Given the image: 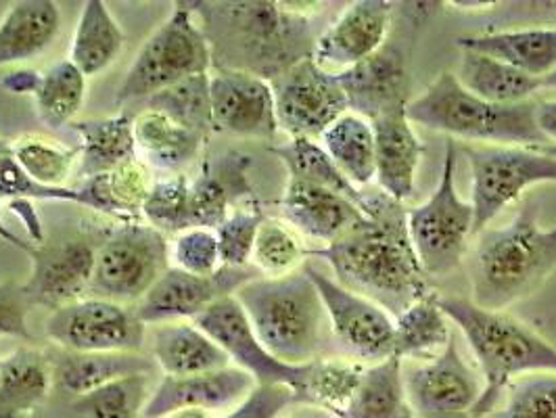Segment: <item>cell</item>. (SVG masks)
<instances>
[{"label": "cell", "mask_w": 556, "mask_h": 418, "mask_svg": "<svg viewBox=\"0 0 556 418\" xmlns=\"http://www.w3.org/2000/svg\"><path fill=\"white\" fill-rule=\"evenodd\" d=\"M262 345L280 363L304 366L320 358L327 312L306 270L260 277L235 293Z\"/></svg>", "instance_id": "5"}, {"label": "cell", "mask_w": 556, "mask_h": 418, "mask_svg": "<svg viewBox=\"0 0 556 418\" xmlns=\"http://www.w3.org/2000/svg\"><path fill=\"white\" fill-rule=\"evenodd\" d=\"M45 329L59 347L76 354L139 352L147 339L135 307L90 295L51 312Z\"/></svg>", "instance_id": "11"}, {"label": "cell", "mask_w": 556, "mask_h": 418, "mask_svg": "<svg viewBox=\"0 0 556 418\" xmlns=\"http://www.w3.org/2000/svg\"><path fill=\"white\" fill-rule=\"evenodd\" d=\"M320 144L354 187L375 178V130L368 119L350 112L341 115L323 135Z\"/></svg>", "instance_id": "35"}, {"label": "cell", "mask_w": 556, "mask_h": 418, "mask_svg": "<svg viewBox=\"0 0 556 418\" xmlns=\"http://www.w3.org/2000/svg\"><path fill=\"white\" fill-rule=\"evenodd\" d=\"M542 151H546L548 155H553V157H556V144H553V142H548V144H544V147H540Z\"/></svg>", "instance_id": "60"}, {"label": "cell", "mask_w": 556, "mask_h": 418, "mask_svg": "<svg viewBox=\"0 0 556 418\" xmlns=\"http://www.w3.org/2000/svg\"><path fill=\"white\" fill-rule=\"evenodd\" d=\"M153 363L137 352H65L56 363L55 379L63 390L83 397L128 377H149Z\"/></svg>", "instance_id": "30"}, {"label": "cell", "mask_w": 556, "mask_h": 418, "mask_svg": "<svg viewBox=\"0 0 556 418\" xmlns=\"http://www.w3.org/2000/svg\"><path fill=\"white\" fill-rule=\"evenodd\" d=\"M450 339L447 316L440 306V295L433 291L393 318V356L402 363L431 360Z\"/></svg>", "instance_id": "32"}, {"label": "cell", "mask_w": 556, "mask_h": 418, "mask_svg": "<svg viewBox=\"0 0 556 418\" xmlns=\"http://www.w3.org/2000/svg\"><path fill=\"white\" fill-rule=\"evenodd\" d=\"M212 132L241 139L273 140L278 122L275 92L268 80L239 69L210 72Z\"/></svg>", "instance_id": "16"}, {"label": "cell", "mask_w": 556, "mask_h": 418, "mask_svg": "<svg viewBox=\"0 0 556 418\" xmlns=\"http://www.w3.org/2000/svg\"><path fill=\"white\" fill-rule=\"evenodd\" d=\"M191 322L223 347L232 366L250 372L257 385H287L298 395L302 393L307 364L293 366L277 360L257 339L245 309L235 295L216 302Z\"/></svg>", "instance_id": "14"}, {"label": "cell", "mask_w": 556, "mask_h": 418, "mask_svg": "<svg viewBox=\"0 0 556 418\" xmlns=\"http://www.w3.org/2000/svg\"><path fill=\"white\" fill-rule=\"evenodd\" d=\"M406 397L415 413L429 417L471 415L483 388L463 360L454 337L429 363L404 372Z\"/></svg>", "instance_id": "17"}, {"label": "cell", "mask_w": 556, "mask_h": 418, "mask_svg": "<svg viewBox=\"0 0 556 418\" xmlns=\"http://www.w3.org/2000/svg\"><path fill=\"white\" fill-rule=\"evenodd\" d=\"M304 270L318 289L334 339L352 358L377 364L393 356L391 314L327 277L314 264L306 262Z\"/></svg>", "instance_id": "13"}, {"label": "cell", "mask_w": 556, "mask_h": 418, "mask_svg": "<svg viewBox=\"0 0 556 418\" xmlns=\"http://www.w3.org/2000/svg\"><path fill=\"white\" fill-rule=\"evenodd\" d=\"M391 13L393 4L386 0L352 2L329 28L320 31L312 59L327 72L358 65L388 42Z\"/></svg>", "instance_id": "20"}, {"label": "cell", "mask_w": 556, "mask_h": 418, "mask_svg": "<svg viewBox=\"0 0 556 418\" xmlns=\"http://www.w3.org/2000/svg\"><path fill=\"white\" fill-rule=\"evenodd\" d=\"M142 216L149 226L166 237L189 230V178L174 174L172 178L153 182V189L142 205Z\"/></svg>", "instance_id": "44"}, {"label": "cell", "mask_w": 556, "mask_h": 418, "mask_svg": "<svg viewBox=\"0 0 556 418\" xmlns=\"http://www.w3.org/2000/svg\"><path fill=\"white\" fill-rule=\"evenodd\" d=\"M193 7L212 56H223L218 67L248 72L268 83L309 59L320 36L300 4L193 2Z\"/></svg>", "instance_id": "2"}, {"label": "cell", "mask_w": 556, "mask_h": 418, "mask_svg": "<svg viewBox=\"0 0 556 418\" xmlns=\"http://www.w3.org/2000/svg\"><path fill=\"white\" fill-rule=\"evenodd\" d=\"M282 223L318 243H333L364 220L358 203L331 189L289 178L278 203Z\"/></svg>", "instance_id": "23"}, {"label": "cell", "mask_w": 556, "mask_h": 418, "mask_svg": "<svg viewBox=\"0 0 556 418\" xmlns=\"http://www.w3.org/2000/svg\"><path fill=\"white\" fill-rule=\"evenodd\" d=\"M460 51L494 56L510 67L544 80L556 72V28L510 29L458 38Z\"/></svg>", "instance_id": "26"}, {"label": "cell", "mask_w": 556, "mask_h": 418, "mask_svg": "<svg viewBox=\"0 0 556 418\" xmlns=\"http://www.w3.org/2000/svg\"><path fill=\"white\" fill-rule=\"evenodd\" d=\"M538 124L548 142L556 144V99L555 101H538Z\"/></svg>", "instance_id": "53"}, {"label": "cell", "mask_w": 556, "mask_h": 418, "mask_svg": "<svg viewBox=\"0 0 556 418\" xmlns=\"http://www.w3.org/2000/svg\"><path fill=\"white\" fill-rule=\"evenodd\" d=\"M375 178L379 189L395 201L408 199L415 193L418 164L425 155V144L406 115V107L393 110L375 117Z\"/></svg>", "instance_id": "24"}, {"label": "cell", "mask_w": 556, "mask_h": 418, "mask_svg": "<svg viewBox=\"0 0 556 418\" xmlns=\"http://www.w3.org/2000/svg\"><path fill=\"white\" fill-rule=\"evenodd\" d=\"M164 418H216L207 410H197V408H187V410H176Z\"/></svg>", "instance_id": "56"}, {"label": "cell", "mask_w": 556, "mask_h": 418, "mask_svg": "<svg viewBox=\"0 0 556 418\" xmlns=\"http://www.w3.org/2000/svg\"><path fill=\"white\" fill-rule=\"evenodd\" d=\"M61 28L53 0H17L0 20V67L17 65L45 53Z\"/></svg>", "instance_id": "27"}, {"label": "cell", "mask_w": 556, "mask_h": 418, "mask_svg": "<svg viewBox=\"0 0 556 418\" xmlns=\"http://www.w3.org/2000/svg\"><path fill=\"white\" fill-rule=\"evenodd\" d=\"M454 76L475 97L496 105L528 103L542 88V80L531 78L494 56L479 55L473 51L460 53L458 72Z\"/></svg>", "instance_id": "31"}, {"label": "cell", "mask_w": 556, "mask_h": 418, "mask_svg": "<svg viewBox=\"0 0 556 418\" xmlns=\"http://www.w3.org/2000/svg\"><path fill=\"white\" fill-rule=\"evenodd\" d=\"M31 275L22 284L29 306L59 307L86 297L94 273L97 248L72 239L53 245H36L29 251Z\"/></svg>", "instance_id": "19"}, {"label": "cell", "mask_w": 556, "mask_h": 418, "mask_svg": "<svg viewBox=\"0 0 556 418\" xmlns=\"http://www.w3.org/2000/svg\"><path fill=\"white\" fill-rule=\"evenodd\" d=\"M270 86L278 130L291 139H323L334 122L350 112L337 74L323 69L312 56L289 67Z\"/></svg>", "instance_id": "12"}, {"label": "cell", "mask_w": 556, "mask_h": 418, "mask_svg": "<svg viewBox=\"0 0 556 418\" xmlns=\"http://www.w3.org/2000/svg\"><path fill=\"white\" fill-rule=\"evenodd\" d=\"M40 83V74L38 72H29V69H17L11 72L9 76L2 78V88H7L9 92L15 94H34Z\"/></svg>", "instance_id": "52"}, {"label": "cell", "mask_w": 556, "mask_h": 418, "mask_svg": "<svg viewBox=\"0 0 556 418\" xmlns=\"http://www.w3.org/2000/svg\"><path fill=\"white\" fill-rule=\"evenodd\" d=\"M413 124L444 132L450 139L494 142L496 147H544L548 139L538 124V101L496 105L469 92L452 72H442L406 107Z\"/></svg>", "instance_id": "6"}, {"label": "cell", "mask_w": 556, "mask_h": 418, "mask_svg": "<svg viewBox=\"0 0 556 418\" xmlns=\"http://www.w3.org/2000/svg\"><path fill=\"white\" fill-rule=\"evenodd\" d=\"M408 406L404 363L391 356L364 370L361 385L341 418H386Z\"/></svg>", "instance_id": "37"}, {"label": "cell", "mask_w": 556, "mask_h": 418, "mask_svg": "<svg viewBox=\"0 0 556 418\" xmlns=\"http://www.w3.org/2000/svg\"><path fill=\"white\" fill-rule=\"evenodd\" d=\"M147 110L166 113L174 122L207 137L212 132L210 74L193 76L153 94L147 99Z\"/></svg>", "instance_id": "42"}, {"label": "cell", "mask_w": 556, "mask_h": 418, "mask_svg": "<svg viewBox=\"0 0 556 418\" xmlns=\"http://www.w3.org/2000/svg\"><path fill=\"white\" fill-rule=\"evenodd\" d=\"M386 418H417V415H415V410H413L410 404H408V406H404L400 413H395V415Z\"/></svg>", "instance_id": "57"}, {"label": "cell", "mask_w": 556, "mask_h": 418, "mask_svg": "<svg viewBox=\"0 0 556 418\" xmlns=\"http://www.w3.org/2000/svg\"><path fill=\"white\" fill-rule=\"evenodd\" d=\"M174 7L166 22L140 47L139 55L117 88V105L151 99L174 84L212 72V47L197 22L193 2H176Z\"/></svg>", "instance_id": "7"}, {"label": "cell", "mask_w": 556, "mask_h": 418, "mask_svg": "<svg viewBox=\"0 0 556 418\" xmlns=\"http://www.w3.org/2000/svg\"><path fill=\"white\" fill-rule=\"evenodd\" d=\"M307 257L300 235L282 220L264 218L251 253V266L262 277H287L300 270Z\"/></svg>", "instance_id": "41"}, {"label": "cell", "mask_w": 556, "mask_h": 418, "mask_svg": "<svg viewBox=\"0 0 556 418\" xmlns=\"http://www.w3.org/2000/svg\"><path fill=\"white\" fill-rule=\"evenodd\" d=\"M264 214L257 203L241 205L232 210V214L216 228L220 259L228 268H245L251 266V253L255 245L257 230L264 223Z\"/></svg>", "instance_id": "45"}, {"label": "cell", "mask_w": 556, "mask_h": 418, "mask_svg": "<svg viewBox=\"0 0 556 418\" xmlns=\"http://www.w3.org/2000/svg\"><path fill=\"white\" fill-rule=\"evenodd\" d=\"M53 368L34 347H20L0 360V410L29 415L49 393Z\"/></svg>", "instance_id": "34"}, {"label": "cell", "mask_w": 556, "mask_h": 418, "mask_svg": "<svg viewBox=\"0 0 556 418\" xmlns=\"http://www.w3.org/2000/svg\"><path fill=\"white\" fill-rule=\"evenodd\" d=\"M262 275L253 268H228L223 266L210 277H197L178 268H167L149 293L135 306L140 320L149 327L164 322L195 320L210 306L224 297L235 295L241 287Z\"/></svg>", "instance_id": "15"}, {"label": "cell", "mask_w": 556, "mask_h": 418, "mask_svg": "<svg viewBox=\"0 0 556 418\" xmlns=\"http://www.w3.org/2000/svg\"><path fill=\"white\" fill-rule=\"evenodd\" d=\"M251 157L228 151L214 162H205L195 180H189L191 228L216 230L241 205L257 203L248 169Z\"/></svg>", "instance_id": "22"}, {"label": "cell", "mask_w": 556, "mask_h": 418, "mask_svg": "<svg viewBox=\"0 0 556 418\" xmlns=\"http://www.w3.org/2000/svg\"><path fill=\"white\" fill-rule=\"evenodd\" d=\"M149 400L147 375L128 377L78 397L76 418H139Z\"/></svg>", "instance_id": "43"}, {"label": "cell", "mask_w": 556, "mask_h": 418, "mask_svg": "<svg viewBox=\"0 0 556 418\" xmlns=\"http://www.w3.org/2000/svg\"><path fill=\"white\" fill-rule=\"evenodd\" d=\"M0 241H4V243H9V245H13V248H17V250L29 251L34 250L36 245L34 243H29L26 239H22L17 232H13L7 224L2 223V218H0Z\"/></svg>", "instance_id": "55"}, {"label": "cell", "mask_w": 556, "mask_h": 418, "mask_svg": "<svg viewBox=\"0 0 556 418\" xmlns=\"http://www.w3.org/2000/svg\"><path fill=\"white\" fill-rule=\"evenodd\" d=\"M29 307L22 284L0 282V337L29 339Z\"/></svg>", "instance_id": "51"}, {"label": "cell", "mask_w": 556, "mask_h": 418, "mask_svg": "<svg viewBox=\"0 0 556 418\" xmlns=\"http://www.w3.org/2000/svg\"><path fill=\"white\" fill-rule=\"evenodd\" d=\"M542 88H556V72H553L551 76H546V78L542 80Z\"/></svg>", "instance_id": "58"}, {"label": "cell", "mask_w": 556, "mask_h": 418, "mask_svg": "<svg viewBox=\"0 0 556 418\" xmlns=\"http://www.w3.org/2000/svg\"><path fill=\"white\" fill-rule=\"evenodd\" d=\"M364 368L350 360L318 358L307 364L306 381L300 393L302 404H312L329 410L337 418L343 417L354 393L361 385Z\"/></svg>", "instance_id": "39"}, {"label": "cell", "mask_w": 556, "mask_h": 418, "mask_svg": "<svg viewBox=\"0 0 556 418\" xmlns=\"http://www.w3.org/2000/svg\"><path fill=\"white\" fill-rule=\"evenodd\" d=\"M440 306L473 350L483 372V391L469 418L496 410L515 377L555 372L556 347L504 309H485L465 297H440Z\"/></svg>", "instance_id": "4"}, {"label": "cell", "mask_w": 556, "mask_h": 418, "mask_svg": "<svg viewBox=\"0 0 556 418\" xmlns=\"http://www.w3.org/2000/svg\"><path fill=\"white\" fill-rule=\"evenodd\" d=\"M124 40V31L117 26L108 4L103 0H88L72 40L70 61L86 78L99 76L110 69L119 56Z\"/></svg>", "instance_id": "33"}, {"label": "cell", "mask_w": 556, "mask_h": 418, "mask_svg": "<svg viewBox=\"0 0 556 418\" xmlns=\"http://www.w3.org/2000/svg\"><path fill=\"white\" fill-rule=\"evenodd\" d=\"M408 232L427 277H447L467 257L473 237V207L456 191V140H445L438 189L408 212Z\"/></svg>", "instance_id": "8"}, {"label": "cell", "mask_w": 556, "mask_h": 418, "mask_svg": "<svg viewBox=\"0 0 556 418\" xmlns=\"http://www.w3.org/2000/svg\"><path fill=\"white\" fill-rule=\"evenodd\" d=\"M167 268L166 235L149 224H126L97 250L88 295L137 306Z\"/></svg>", "instance_id": "9"}, {"label": "cell", "mask_w": 556, "mask_h": 418, "mask_svg": "<svg viewBox=\"0 0 556 418\" xmlns=\"http://www.w3.org/2000/svg\"><path fill=\"white\" fill-rule=\"evenodd\" d=\"M273 155H277L280 164L287 167L289 178L304 180L309 185H318L325 189H331L339 195L352 199L354 203H362V195L358 187H354L343 172L337 167L325 147L316 140L291 139L282 144H275L268 149Z\"/></svg>", "instance_id": "36"}, {"label": "cell", "mask_w": 556, "mask_h": 418, "mask_svg": "<svg viewBox=\"0 0 556 418\" xmlns=\"http://www.w3.org/2000/svg\"><path fill=\"white\" fill-rule=\"evenodd\" d=\"M295 404H302L300 395L287 385H257L223 418H278Z\"/></svg>", "instance_id": "50"}, {"label": "cell", "mask_w": 556, "mask_h": 418, "mask_svg": "<svg viewBox=\"0 0 556 418\" xmlns=\"http://www.w3.org/2000/svg\"><path fill=\"white\" fill-rule=\"evenodd\" d=\"M28 415H17V413H9V410H0V418H26Z\"/></svg>", "instance_id": "59"}, {"label": "cell", "mask_w": 556, "mask_h": 418, "mask_svg": "<svg viewBox=\"0 0 556 418\" xmlns=\"http://www.w3.org/2000/svg\"><path fill=\"white\" fill-rule=\"evenodd\" d=\"M0 199L11 201H70L78 203V189H53L31 180L13 153V140L0 139Z\"/></svg>", "instance_id": "47"}, {"label": "cell", "mask_w": 556, "mask_h": 418, "mask_svg": "<svg viewBox=\"0 0 556 418\" xmlns=\"http://www.w3.org/2000/svg\"><path fill=\"white\" fill-rule=\"evenodd\" d=\"M257 388L250 372L226 366L220 370H210L191 377H164V381L149 395L142 417L164 418L176 410H232L239 406L251 391Z\"/></svg>", "instance_id": "21"}, {"label": "cell", "mask_w": 556, "mask_h": 418, "mask_svg": "<svg viewBox=\"0 0 556 418\" xmlns=\"http://www.w3.org/2000/svg\"><path fill=\"white\" fill-rule=\"evenodd\" d=\"M361 210L358 226L325 248L307 250V257L325 259L339 284L397 318L431 293L410 241L408 212L381 189L364 193Z\"/></svg>", "instance_id": "1"}, {"label": "cell", "mask_w": 556, "mask_h": 418, "mask_svg": "<svg viewBox=\"0 0 556 418\" xmlns=\"http://www.w3.org/2000/svg\"><path fill=\"white\" fill-rule=\"evenodd\" d=\"M13 153L31 180L53 189H63L76 164H80V147L72 149L40 135L13 140Z\"/></svg>", "instance_id": "40"}, {"label": "cell", "mask_w": 556, "mask_h": 418, "mask_svg": "<svg viewBox=\"0 0 556 418\" xmlns=\"http://www.w3.org/2000/svg\"><path fill=\"white\" fill-rule=\"evenodd\" d=\"M137 155L147 166L178 174L193 164L207 137L174 122L166 113L147 110L135 117Z\"/></svg>", "instance_id": "28"}, {"label": "cell", "mask_w": 556, "mask_h": 418, "mask_svg": "<svg viewBox=\"0 0 556 418\" xmlns=\"http://www.w3.org/2000/svg\"><path fill=\"white\" fill-rule=\"evenodd\" d=\"M406 49L393 40L358 65L337 72L350 110L372 122L383 113L408 107L410 59Z\"/></svg>", "instance_id": "18"}, {"label": "cell", "mask_w": 556, "mask_h": 418, "mask_svg": "<svg viewBox=\"0 0 556 418\" xmlns=\"http://www.w3.org/2000/svg\"><path fill=\"white\" fill-rule=\"evenodd\" d=\"M473 172V237L533 185L556 182V157L540 147H465Z\"/></svg>", "instance_id": "10"}, {"label": "cell", "mask_w": 556, "mask_h": 418, "mask_svg": "<svg viewBox=\"0 0 556 418\" xmlns=\"http://www.w3.org/2000/svg\"><path fill=\"white\" fill-rule=\"evenodd\" d=\"M278 418H337L329 410H323L318 406L312 404H298V408H293L291 413H282Z\"/></svg>", "instance_id": "54"}, {"label": "cell", "mask_w": 556, "mask_h": 418, "mask_svg": "<svg viewBox=\"0 0 556 418\" xmlns=\"http://www.w3.org/2000/svg\"><path fill=\"white\" fill-rule=\"evenodd\" d=\"M72 128L80 137L78 147L83 180L108 174L137 157L135 119L126 113L101 119H80L74 122Z\"/></svg>", "instance_id": "29"}, {"label": "cell", "mask_w": 556, "mask_h": 418, "mask_svg": "<svg viewBox=\"0 0 556 418\" xmlns=\"http://www.w3.org/2000/svg\"><path fill=\"white\" fill-rule=\"evenodd\" d=\"M86 97V76L70 61L61 59L40 74V83L34 92L40 119L49 128L72 126L83 110Z\"/></svg>", "instance_id": "38"}, {"label": "cell", "mask_w": 556, "mask_h": 418, "mask_svg": "<svg viewBox=\"0 0 556 418\" xmlns=\"http://www.w3.org/2000/svg\"><path fill=\"white\" fill-rule=\"evenodd\" d=\"M151 354L166 377H191L232 366L223 347L191 320L155 325Z\"/></svg>", "instance_id": "25"}, {"label": "cell", "mask_w": 556, "mask_h": 418, "mask_svg": "<svg viewBox=\"0 0 556 418\" xmlns=\"http://www.w3.org/2000/svg\"><path fill=\"white\" fill-rule=\"evenodd\" d=\"M108 189L117 218L137 223V218L142 216V205L153 189L151 169L139 157L124 162L122 166L108 172Z\"/></svg>", "instance_id": "48"}, {"label": "cell", "mask_w": 556, "mask_h": 418, "mask_svg": "<svg viewBox=\"0 0 556 418\" xmlns=\"http://www.w3.org/2000/svg\"><path fill=\"white\" fill-rule=\"evenodd\" d=\"M475 239L467 266L477 306H513L533 295L556 270V226L544 228L529 201L510 223L485 228Z\"/></svg>", "instance_id": "3"}, {"label": "cell", "mask_w": 556, "mask_h": 418, "mask_svg": "<svg viewBox=\"0 0 556 418\" xmlns=\"http://www.w3.org/2000/svg\"><path fill=\"white\" fill-rule=\"evenodd\" d=\"M513 418H556V375H531L517 383L502 406Z\"/></svg>", "instance_id": "49"}, {"label": "cell", "mask_w": 556, "mask_h": 418, "mask_svg": "<svg viewBox=\"0 0 556 418\" xmlns=\"http://www.w3.org/2000/svg\"><path fill=\"white\" fill-rule=\"evenodd\" d=\"M169 266L197 277H210L223 268L216 230L189 228L174 237L169 245Z\"/></svg>", "instance_id": "46"}]
</instances>
